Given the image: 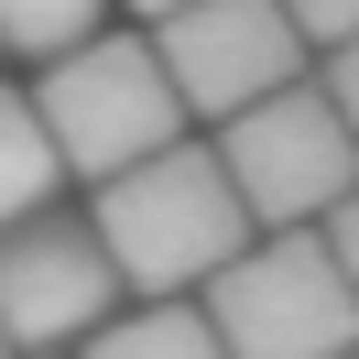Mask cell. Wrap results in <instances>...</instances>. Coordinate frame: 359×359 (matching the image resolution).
<instances>
[{
  "instance_id": "obj_1",
  "label": "cell",
  "mask_w": 359,
  "mask_h": 359,
  "mask_svg": "<svg viewBox=\"0 0 359 359\" xmlns=\"http://www.w3.org/2000/svg\"><path fill=\"white\" fill-rule=\"evenodd\" d=\"M88 218H98V240L120 250L131 294H207L262 240V218H250V196H240V175H229L218 142H163V153L120 163Z\"/></svg>"
},
{
  "instance_id": "obj_9",
  "label": "cell",
  "mask_w": 359,
  "mask_h": 359,
  "mask_svg": "<svg viewBox=\"0 0 359 359\" xmlns=\"http://www.w3.org/2000/svg\"><path fill=\"white\" fill-rule=\"evenodd\" d=\"M98 33V0H0V44L11 55H66Z\"/></svg>"
},
{
  "instance_id": "obj_10",
  "label": "cell",
  "mask_w": 359,
  "mask_h": 359,
  "mask_svg": "<svg viewBox=\"0 0 359 359\" xmlns=\"http://www.w3.org/2000/svg\"><path fill=\"white\" fill-rule=\"evenodd\" d=\"M294 22H305L316 55H327V44H348V33H359V0H294Z\"/></svg>"
},
{
  "instance_id": "obj_3",
  "label": "cell",
  "mask_w": 359,
  "mask_h": 359,
  "mask_svg": "<svg viewBox=\"0 0 359 359\" xmlns=\"http://www.w3.org/2000/svg\"><path fill=\"white\" fill-rule=\"evenodd\" d=\"M207 316L229 327L240 359H348L359 348V283H348V262H337L327 218L250 240L240 262L207 283Z\"/></svg>"
},
{
  "instance_id": "obj_5",
  "label": "cell",
  "mask_w": 359,
  "mask_h": 359,
  "mask_svg": "<svg viewBox=\"0 0 359 359\" xmlns=\"http://www.w3.org/2000/svg\"><path fill=\"white\" fill-rule=\"evenodd\" d=\"M120 294H131V272L98 240V218L33 207V218L0 229V327H11V348H88V327H109Z\"/></svg>"
},
{
  "instance_id": "obj_15",
  "label": "cell",
  "mask_w": 359,
  "mask_h": 359,
  "mask_svg": "<svg viewBox=\"0 0 359 359\" xmlns=\"http://www.w3.org/2000/svg\"><path fill=\"white\" fill-rule=\"evenodd\" d=\"M33 359H55V348H33Z\"/></svg>"
},
{
  "instance_id": "obj_7",
  "label": "cell",
  "mask_w": 359,
  "mask_h": 359,
  "mask_svg": "<svg viewBox=\"0 0 359 359\" xmlns=\"http://www.w3.org/2000/svg\"><path fill=\"white\" fill-rule=\"evenodd\" d=\"M76 359H240V348H229V327L207 316V294H142L131 316L88 327Z\"/></svg>"
},
{
  "instance_id": "obj_13",
  "label": "cell",
  "mask_w": 359,
  "mask_h": 359,
  "mask_svg": "<svg viewBox=\"0 0 359 359\" xmlns=\"http://www.w3.org/2000/svg\"><path fill=\"white\" fill-rule=\"evenodd\" d=\"M131 11H142V22H163V11H185V0H131Z\"/></svg>"
},
{
  "instance_id": "obj_17",
  "label": "cell",
  "mask_w": 359,
  "mask_h": 359,
  "mask_svg": "<svg viewBox=\"0 0 359 359\" xmlns=\"http://www.w3.org/2000/svg\"><path fill=\"white\" fill-rule=\"evenodd\" d=\"M348 359H359V348H348Z\"/></svg>"
},
{
  "instance_id": "obj_14",
  "label": "cell",
  "mask_w": 359,
  "mask_h": 359,
  "mask_svg": "<svg viewBox=\"0 0 359 359\" xmlns=\"http://www.w3.org/2000/svg\"><path fill=\"white\" fill-rule=\"evenodd\" d=\"M0 359H11V327H0Z\"/></svg>"
},
{
  "instance_id": "obj_11",
  "label": "cell",
  "mask_w": 359,
  "mask_h": 359,
  "mask_svg": "<svg viewBox=\"0 0 359 359\" xmlns=\"http://www.w3.org/2000/svg\"><path fill=\"white\" fill-rule=\"evenodd\" d=\"M327 240H337V262H348V283H359V185L327 207Z\"/></svg>"
},
{
  "instance_id": "obj_8",
  "label": "cell",
  "mask_w": 359,
  "mask_h": 359,
  "mask_svg": "<svg viewBox=\"0 0 359 359\" xmlns=\"http://www.w3.org/2000/svg\"><path fill=\"white\" fill-rule=\"evenodd\" d=\"M66 175H76V163H66V142H55L44 98L0 88V229L33 218V207H55V185H66Z\"/></svg>"
},
{
  "instance_id": "obj_6",
  "label": "cell",
  "mask_w": 359,
  "mask_h": 359,
  "mask_svg": "<svg viewBox=\"0 0 359 359\" xmlns=\"http://www.w3.org/2000/svg\"><path fill=\"white\" fill-rule=\"evenodd\" d=\"M153 44H163V66H175L185 109L240 120L250 98H272V88L305 76L316 33L294 22V0H185V11L153 22Z\"/></svg>"
},
{
  "instance_id": "obj_16",
  "label": "cell",
  "mask_w": 359,
  "mask_h": 359,
  "mask_svg": "<svg viewBox=\"0 0 359 359\" xmlns=\"http://www.w3.org/2000/svg\"><path fill=\"white\" fill-rule=\"evenodd\" d=\"M0 55H11V44H0Z\"/></svg>"
},
{
  "instance_id": "obj_2",
  "label": "cell",
  "mask_w": 359,
  "mask_h": 359,
  "mask_svg": "<svg viewBox=\"0 0 359 359\" xmlns=\"http://www.w3.org/2000/svg\"><path fill=\"white\" fill-rule=\"evenodd\" d=\"M33 98H44L55 142H66V163L88 185H109L120 163L185 142V88H175V66H163L153 33H88V44L44 55Z\"/></svg>"
},
{
  "instance_id": "obj_12",
  "label": "cell",
  "mask_w": 359,
  "mask_h": 359,
  "mask_svg": "<svg viewBox=\"0 0 359 359\" xmlns=\"http://www.w3.org/2000/svg\"><path fill=\"white\" fill-rule=\"evenodd\" d=\"M327 88H337V109L359 120V33H348V44H327Z\"/></svg>"
},
{
  "instance_id": "obj_4",
  "label": "cell",
  "mask_w": 359,
  "mask_h": 359,
  "mask_svg": "<svg viewBox=\"0 0 359 359\" xmlns=\"http://www.w3.org/2000/svg\"><path fill=\"white\" fill-rule=\"evenodd\" d=\"M218 153H229L262 229H305L359 185V120L337 109L327 76H294V88L250 98L240 120H218Z\"/></svg>"
}]
</instances>
